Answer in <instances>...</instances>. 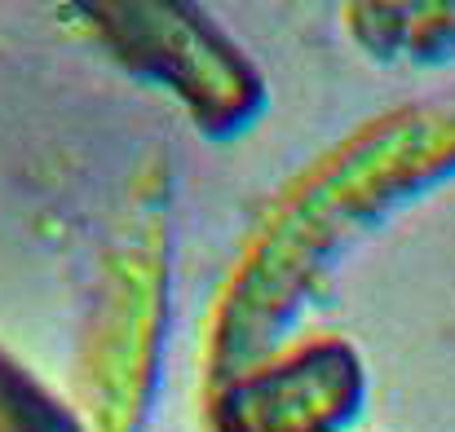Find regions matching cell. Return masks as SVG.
<instances>
[{"mask_svg": "<svg viewBox=\"0 0 455 432\" xmlns=\"http://www.w3.org/2000/svg\"><path fill=\"white\" fill-rule=\"evenodd\" d=\"M107 18V35L124 58L168 80L186 102H195L212 124H226L252 106V75L230 53V44L208 27L195 22L190 9L172 4H129V9H98Z\"/></svg>", "mask_w": 455, "mask_h": 432, "instance_id": "6da1fadb", "label": "cell"}, {"mask_svg": "<svg viewBox=\"0 0 455 432\" xmlns=\"http://www.w3.org/2000/svg\"><path fill=\"white\" fill-rule=\"evenodd\" d=\"M358 397V362L340 344H314L283 366L243 380L221 402L226 432H323Z\"/></svg>", "mask_w": 455, "mask_h": 432, "instance_id": "7a4b0ae2", "label": "cell"}, {"mask_svg": "<svg viewBox=\"0 0 455 432\" xmlns=\"http://www.w3.org/2000/svg\"><path fill=\"white\" fill-rule=\"evenodd\" d=\"M0 420L9 432H76L71 420L27 384V375H18L9 362H0Z\"/></svg>", "mask_w": 455, "mask_h": 432, "instance_id": "3957f363", "label": "cell"}]
</instances>
